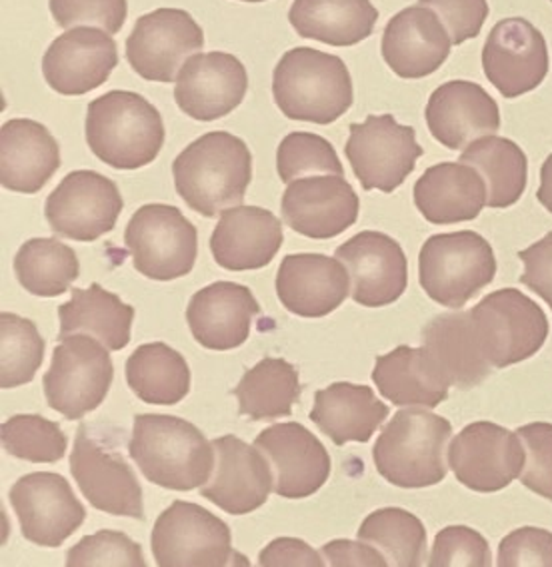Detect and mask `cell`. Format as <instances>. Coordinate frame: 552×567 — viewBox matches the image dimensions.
Returning a JSON list of instances; mask_svg holds the SVG:
<instances>
[{"instance_id":"cell-42","label":"cell","mask_w":552,"mask_h":567,"mask_svg":"<svg viewBox=\"0 0 552 567\" xmlns=\"http://www.w3.org/2000/svg\"><path fill=\"white\" fill-rule=\"evenodd\" d=\"M0 436L11 456L32 464H54L64 457L69 446L61 425L37 414L12 415L2 424Z\"/></svg>"},{"instance_id":"cell-18","label":"cell","mask_w":552,"mask_h":567,"mask_svg":"<svg viewBox=\"0 0 552 567\" xmlns=\"http://www.w3.org/2000/svg\"><path fill=\"white\" fill-rule=\"evenodd\" d=\"M337 260L345 264L355 302L380 308L397 302L409 284V262L395 238L365 230L337 248Z\"/></svg>"},{"instance_id":"cell-3","label":"cell","mask_w":552,"mask_h":567,"mask_svg":"<svg viewBox=\"0 0 552 567\" xmlns=\"http://www.w3.org/2000/svg\"><path fill=\"white\" fill-rule=\"evenodd\" d=\"M273 96L290 121L323 126L338 121L355 101L345 61L310 47L285 52L273 74Z\"/></svg>"},{"instance_id":"cell-49","label":"cell","mask_w":552,"mask_h":567,"mask_svg":"<svg viewBox=\"0 0 552 567\" xmlns=\"http://www.w3.org/2000/svg\"><path fill=\"white\" fill-rule=\"evenodd\" d=\"M419 4L439 12L452 44H462L479 37L489 17L487 0H419Z\"/></svg>"},{"instance_id":"cell-28","label":"cell","mask_w":552,"mask_h":567,"mask_svg":"<svg viewBox=\"0 0 552 567\" xmlns=\"http://www.w3.org/2000/svg\"><path fill=\"white\" fill-rule=\"evenodd\" d=\"M283 240V223L270 210L235 206L221 214L211 236V252L231 272L258 270L275 260Z\"/></svg>"},{"instance_id":"cell-13","label":"cell","mask_w":552,"mask_h":567,"mask_svg":"<svg viewBox=\"0 0 552 567\" xmlns=\"http://www.w3.org/2000/svg\"><path fill=\"white\" fill-rule=\"evenodd\" d=\"M123 206V196L111 178L92 171H76L64 176L52 190L44 214L57 236L92 243L113 233Z\"/></svg>"},{"instance_id":"cell-37","label":"cell","mask_w":552,"mask_h":567,"mask_svg":"<svg viewBox=\"0 0 552 567\" xmlns=\"http://www.w3.org/2000/svg\"><path fill=\"white\" fill-rule=\"evenodd\" d=\"M126 382L146 404L174 405L188 395L191 368L171 346L151 342L126 360Z\"/></svg>"},{"instance_id":"cell-19","label":"cell","mask_w":552,"mask_h":567,"mask_svg":"<svg viewBox=\"0 0 552 567\" xmlns=\"http://www.w3.org/2000/svg\"><path fill=\"white\" fill-rule=\"evenodd\" d=\"M255 447L270 464L278 496L303 499L327 484L330 476L327 447L305 425L297 422L270 425L256 436Z\"/></svg>"},{"instance_id":"cell-20","label":"cell","mask_w":552,"mask_h":567,"mask_svg":"<svg viewBox=\"0 0 552 567\" xmlns=\"http://www.w3.org/2000/svg\"><path fill=\"white\" fill-rule=\"evenodd\" d=\"M213 447L215 470L201 487V496L231 516H245L265 506L275 487L265 454L236 436L216 437Z\"/></svg>"},{"instance_id":"cell-35","label":"cell","mask_w":552,"mask_h":567,"mask_svg":"<svg viewBox=\"0 0 552 567\" xmlns=\"http://www.w3.org/2000/svg\"><path fill=\"white\" fill-rule=\"evenodd\" d=\"M59 340L74 334L92 336L113 352L123 350L131 342L133 306L124 305L119 296L106 292L101 284H92L86 290L74 288L71 300L59 308Z\"/></svg>"},{"instance_id":"cell-21","label":"cell","mask_w":552,"mask_h":567,"mask_svg":"<svg viewBox=\"0 0 552 567\" xmlns=\"http://www.w3.org/2000/svg\"><path fill=\"white\" fill-rule=\"evenodd\" d=\"M248 74L245 64L228 52L196 54L184 62L174 86L178 109L201 122H213L245 101Z\"/></svg>"},{"instance_id":"cell-24","label":"cell","mask_w":552,"mask_h":567,"mask_svg":"<svg viewBox=\"0 0 552 567\" xmlns=\"http://www.w3.org/2000/svg\"><path fill=\"white\" fill-rule=\"evenodd\" d=\"M425 118L430 134L450 151L469 148L501 128L497 101L481 84L469 81L444 82L432 92Z\"/></svg>"},{"instance_id":"cell-51","label":"cell","mask_w":552,"mask_h":567,"mask_svg":"<svg viewBox=\"0 0 552 567\" xmlns=\"http://www.w3.org/2000/svg\"><path fill=\"white\" fill-rule=\"evenodd\" d=\"M258 567H325L315 547L298 537H276L258 556Z\"/></svg>"},{"instance_id":"cell-47","label":"cell","mask_w":552,"mask_h":567,"mask_svg":"<svg viewBox=\"0 0 552 567\" xmlns=\"http://www.w3.org/2000/svg\"><path fill=\"white\" fill-rule=\"evenodd\" d=\"M524 447L522 486L552 502V424L534 422L517 430Z\"/></svg>"},{"instance_id":"cell-39","label":"cell","mask_w":552,"mask_h":567,"mask_svg":"<svg viewBox=\"0 0 552 567\" xmlns=\"http://www.w3.org/2000/svg\"><path fill=\"white\" fill-rule=\"evenodd\" d=\"M79 258L71 246L57 238H32L14 256V274L32 296L54 298L71 290L79 278Z\"/></svg>"},{"instance_id":"cell-31","label":"cell","mask_w":552,"mask_h":567,"mask_svg":"<svg viewBox=\"0 0 552 567\" xmlns=\"http://www.w3.org/2000/svg\"><path fill=\"white\" fill-rule=\"evenodd\" d=\"M389 417V405L382 404L368 385L337 382L315 394L310 420L333 444H367L380 424Z\"/></svg>"},{"instance_id":"cell-17","label":"cell","mask_w":552,"mask_h":567,"mask_svg":"<svg viewBox=\"0 0 552 567\" xmlns=\"http://www.w3.org/2000/svg\"><path fill=\"white\" fill-rule=\"evenodd\" d=\"M482 69L504 99L534 91L551 69L542 32L524 19L497 22L482 51Z\"/></svg>"},{"instance_id":"cell-54","label":"cell","mask_w":552,"mask_h":567,"mask_svg":"<svg viewBox=\"0 0 552 567\" xmlns=\"http://www.w3.org/2000/svg\"><path fill=\"white\" fill-rule=\"evenodd\" d=\"M226 567H253L251 566V559L245 556V554H241V551H233V556L228 559V564Z\"/></svg>"},{"instance_id":"cell-27","label":"cell","mask_w":552,"mask_h":567,"mask_svg":"<svg viewBox=\"0 0 552 567\" xmlns=\"http://www.w3.org/2000/svg\"><path fill=\"white\" fill-rule=\"evenodd\" d=\"M258 315L260 306L246 286L215 282L191 298L186 322L198 344L226 352L245 344Z\"/></svg>"},{"instance_id":"cell-23","label":"cell","mask_w":552,"mask_h":567,"mask_svg":"<svg viewBox=\"0 0 552 567\" xmlns=\"http://www.w3.org/2000/svg\"><path fill=\"white\" fill-rule=\"evenodd\" d=\"M280 210L295 233L328 240L357 223L360 200L345 176H308L288 184Z\"/></svg>"},{"instance_id":"cell-10","label":"cell","mask_w":552,"mask_h":567,"mask_svg":"<svg viewBox=\"0 0 552 567\" xmlns=\"http://www.w3.org/2000/svg\"><path fill=\"white\" fill-rule=\"evenodd\" d=\"M345 153L365 190L390 194L409 178L425 151L412 126L399 124L392 114H370L350 124Z\"/></svg>"},{"instance_id":"cell-55","label":"cell","mask_w":552,"mask_h":567,"mask_svg":"<svg viewBox=\"0 0 552 567\" xmlns=\"http://www.w3.org/2000/svg\"><path fill=\"white\" fill-rule=\"evenodd\" d=\"M241 2H253V4H256V2H266V0H241Z\"/></svg>"},{"instance_id":"cell-22","label":"cell","mask_w":552,"mask_h":567,"mask_svg":"<svg viewBox=\"0 0 552 567\" xmlns=\"http://www.w3.org/2000/svg\"><path fill=\"white\" fill-rule=\"evenodd\" d=\"M119 64L116 42L92 27H79L52 42L42 59V74L52 91L81 96L103 86Z\"/></svg>"},{"instance_id":"cell-52","label":"cell","mask_w":552,"mask_h":567,"mask_svg":"<svg viewBox=\"0 0 552 567\" xmlns=\"http://www.w3.org/2000/svg\"><path fill=\"white\" fill-rule=\"evenodd\" d=\"M323 556L328 567H390L379 549L367 546L365 542L333 539L323 547Z\"/></svg>"},{"instance_id":"cell-4","label":"cell","mask_w":552,"mask_h":567,"mask_svg":"<svg viewBox=\"0 0 552 567\" xmlns=\"http://www.w3.org/2000/svg\"><path fill=\"white\" fill-rule=\"evenodd\" d=\"M86 142L104 164L136 171L154 163L163 148V116L136 92H106L89 104Z\"/></svg>"},{"instance_id":"cell-30","label":"cell","mask_w":552,"mask_h":567,"mask_svg":"<svg viewBox=\"0 0 552 567\" xmlns=\"http://www.w3.org/2000/svg\"><path fill=\"white\" fill-rule=\"evenodd\" d=\"M415 204L430 224L469 223L487 206V184L467 164H435L415 184Z\"/></svg>"},{"instance_id":"cell-44","label":"cell","mask_w":552,"mask_h":567,"mask_svg":"<svg viewBox=\"0 0 552 567\" xmlns=\"http://www.w3.org/2000/svg\"><path fill=\"white\" fill-rule=\"evenodd\" d=\"M67 567H146L143 547L113 529L82 537L67 554Z\"/></svg>"},{"instance_id":"cell-12","label":"cell","mask_w":552,"mask_h":567,"mask_svg":"<svg viewBox=\"0 0 552 567\" xmlns=\"http://www.w3.org/2000/svg\"><path fill=\"white\" fill-rule=\"evenodd\" d=\"M205 47V32L183 9H159L141 17L126 39V61L144 81L173 82L184 62Z\"/></svg>"},{"instance_id":"cell-41","label":"cell","mask_w":552,"mask_h":567,"mask_svg":"<svg viewBox=\"0 0 552 567\" xmlns=\"http://www.w3.org/2000/svg\"><path fill=\"white\" fill-rule=\"evenodd\" d=\"M0 385L4 390L32 382L44 360V340L22 316H0Z\"/></svg>"},{"instance_id":"cell-1","label":"cell","mask_w":552,"mask_h":567,"mask_svg":"<svg viewBox=\"0 0 552 567\" xmlns=\"http://www.w3.org/2000/svg\"><path fill=\"white\" fill-rule=\"evenodd\" d=\"M176 193L206 218L241 206L253 181V154L246 142L225 131L206 132L173 163Z\"/></svg>"},{"instance_id":"cell-6","label":"cell","mask_w":552,"mask_h":567,"mask_svg":"<svg viewBox=\"0 0 552 567\" xmlns=\"http://www.w3.org/2000/svg\"><path fill=\"white\" fill-rule=\"evenodd\" d=\"M497 276V258L481 234H435L419 254V280L430 300L462 308Z\"/></svg>"},{"instance_id":"cell-45","label":"cell","mask_w":552,"mask_h":567,"mask_svg":"<svg viewBox=\"0 0 552 567\" xmlns=\"http://www.w3.org/2000/svg\"><path fill=\"white\" fill-rule=\"evenodd\" d=\"M429 567H492L491 547L472 527H444L435 537Z\"/></svg>"},{"instance_id":"cell-14","label":"cell","mask_w":552,"mask_h":567,"mask_svg":"<svg viewBox=\"0 0 552 567\" xmlns=\"http://www.w3.org/2000/svg\"><path fill=\"white\" fill-rule=\"evenodd\" d=\"M524 447L517 432L492 422L467 425L450 442L449 466L462 486L492 494L521 477Z\"/></svg>"},{"instance_id":"cell-43","label":"cell","mask_w":552,"mask_h":567,"mask_svg":"<svg viewBox=\"0 0 552 567\" xmlns=\"http://www.w3.org/2000/svg\"><path fill=\"white\" fill-rule=\"evenodd\" d=\"M276 171L283 183L308 176H345L333 144L313 132H290L276 151Z\"/></svg>"},{"instance_id":"cell-9","label":"cell","mask_w":552,"mask_h":567,"mask_svg":"<svg viewBox=\"0 0 552 567\" xmlns=\"http://www.w3.org/2000/svg\"><path fill=\"white\" fill-rule=\"evenodd\" d=\"M124 244L139 272L151 280L171 282L195 268L198 233L176 206L146 204L129 220Z\"/></svg>"},{"instance_id":"cell-34","label":"cell","mask_w":552,"mask_h":567,"mask_svg":"<svg viewBox=\"0 0 552 567\" xmlns=\"http://www.w3.org/2000/svg\"><path fill=\"white\" fill-rule=\"evenodd\" d=\"M288 21L303 39L355 47L372 34L379 11L370 0H295Z\"/></svg>"},{"instance_id":"cell-15","label":"cell","mask_w":552,"mask_h":567,"mask_svg":"<svg viewBox=\"0 0 552 567\" xmlns=\"http://www.w3.org/2000/svg\"><path fill=\"white\" fill-rule=\"evenodd\" d=\"M72 477L89 504L111 516L143 519V489L124 457L82 424L71 454Z\"/></svg>"},{"instance_id":"cell-2","label":"cell","mask_w":552,"mask_h":567,"mask_svg":"<svg viewBox=\"0 0 552 567\" xmlns=\"http://www.w3.org/2000/svg\"><path fill=\"white\" fill-rule=\"evenodd\" d=\"M129 454L151 484L174 492L205 486L215 470L213 442L176 415H136Z\"/></svg>"},{"instance_id":"cell-38","label":"cell","mask_w":552,"mask_h":567,"mask_svg":"<svg viewBox=\"0 0 552 567\" xmlns=\"http://www.w3.org/2000/svg\"><path fill=\"white\" fill-rule=\"evenodd\" d=\"M300 392L303 388L295 365L283 358H265L245 372L235 395L241 415L265 422L293 414Z\"/></svg>"},{"instance_id":"cell-7","label":"cell","mask_w":552,"mask_h":567,"mask_svg":"<svg viewBox=\"0 0 552 567\" xmlns=\"http://www.w3.org/2000/svg\"><path fill=\"white\" fill-rule=\"evenodd\" d=\"M472 328L492 368L529 360L549 338V320L541 306L514 288L487 296L471 310Z\"/></svg>"},{"instance_id":"cell-8","label":"cell","mask_w":552,"mask_h":567,"mask_svg":"<svg viewBox=\"0 0 552 567\" xmlns=\"http://www.w3.org/2000/svg\"><path fill=\"white\" fill-rule=\"evenodd\" d=\"M113 380L109 348L92 336L74 334L54 348L42 388L54 412L67 420H82L103 404Z\"/></svg>"},{"instance_id":"cell-26","label":"cell","mask_w":552,"mask_h":567,"mask_svg":"<svg viewBox=\"0 0 552 567\" xmlns=\"http://www.w3.org/2000/svg\"><path fill=\"white\" fill-rule=\"evenodd\" d=\"M449 31L437 12L409 7L390 19L382 34V59L400 79H425L449 59Z\"/></svg>"},{"instance_id":"cell-53","label":"cell","mask_w":552,"mask_h":567,"mask_svg":"<svg viewBox=\"0 0 552 567\" xmlns=\"http://www.w3.org/2000/svg\"><path fill=\"white\" fill-rule=\"evenodd\" d=\"M539 203L552 214V154L544 161L541 168V188L536 193Z\"/></svg>"},{"instance_id":"cell-48","label":"cell","mask_w":552,"mask_h":567,"mask_svg":"<svg viewBox=\"0 0 552 567\" xmlns=\"http://www.w3.org/2000/svg\"><path fill=\"white\" fill-rule=\"evenodd\" d=\"M497 567H552V532L527 526L502 537Z\"/></svg>"},{"instance_id":"cell-46","label":"cell","mask_w":552,"mask_h":567,"mask_svg":"<svg viewBox=\"0 0 552 567\" xmlns=\"http://www.w3.org/2000/svg\"><path fill=\"white\" fill-rule=\"evenodd\" d=\"M52 17L61 29H79L81 24L101 27L116 34L126 21V0H49Z\"/></svg>"},{"instance_id":"cell-33","label":"cell","mask_w":552,"mask_h":567,"mask_svg":"<svg viewBox=\"0 0 552 567\" xmlns=\"http://www.w3.org/2000/svg\"><path fill=\"white\" fill-rule=\"evenodd\" d=\"M429 350L450 385L471 390L491 374L492 365L482 354L472 328L471 312H452L432 318L422 330Z\"/></svg>"},{"instance_id":"cell-5","label":"cell","mask_w":552,"mask_h":567,"mask_svg":"<svg viewBox=\"0 0 552 567\" xmlns=\"http://www.w3.org/2000/svg\"><path fill=\"white\" fill-rule=\"evenodd\" d=\"M450 436L452 425L447 417L419 408L400 410L372 447L375 466L392 486H437L449 472L444 452Z\"/></svg>"},{"instance_id":"cell-50","label":"cell","mask_w":552,"mask_h":567,"mask_svg":"<svg viewBox=\"0 0 552 567\" xmlns=\"http://www.w3.org/2000/svg\"><path fill=\"white\" fill-rule=\"evenodd\" d=\"M519 258L524 264L521 282L541 296L552 310V233L519 252Z\"/></svg>"},{"instance_id":"cell-32","label":"cell","mask_w":552,"mask_h":567,"mask_svg":"<svg viewBox=\"0 0 552 567\" xmlns=\"http://www.w3.org/2000/svg\"><path fill=\"white\" fill-rule=\"evenodd\" d=\"M372 382L395 405L437 408L449 398L450 382L429 350L399 346L379 355L372 370Z\"/></svg>"},{"instance_id":"cell-29","label":"cell","mask_w":552,"mask_h":567,"mask_svg":"<svg viewBox=\"0 0 552 567\" xmlns=\"http://www.w3.org/2000/svg\"><path fill=\"white\" fill-rule=\"evenodd\" d=\"M61 168V146L49 128L29 118H12L0 131V183L11 193H41Z\"/></svg>"},{"instance_id":"cell-16","label":"cell","mask_w":552,"mask_h":567,"mask_svg":"<svg viewBox=\"0 0 552 567\" xmlns=\"http://www.w3.org/2000/svg\"><path fill=\"white\" fill-rule=\"evenodd\" d=\"M9 497L21 522L22 536L37 546L61 547L86 517L67 477L52 472L22 476Z\"/></svg>"},{"instance_id":"cell-25","label":"cell","mask_w":552,"mask_h":567,"mask_svg":"<svg viewBox=\"0 0 552 567\" xmlns=\"http://www.w3.org/2000/svg\"><path fill=\"white\" fill-rule=\"evenodd\" d=\"M350 292L345 264L325 254L285 256L276 274V295L288 312L323 318L335 312Z\"/></svg>"},{"instance_id":"cell-40","label":"cell","mask_w":552,"mask_h":567,"mask_svg":"<svg viewBox=\"0 0 552 567\" xmlns=\"http://www.w3.org/2000/svg\"><path fill=\"white\" fill-rule=\"evenodd\" d=\"M358 539L377 547L390 567H422L427 557V529L419 517L402 507L372 512L358 527Z\"/></svg>"},{"instance_id":"cell-36","label":"cell","mask_w":552,"mask_h":567,"mask_svg":"<svg viewBox=\"0 0 552 567\" xmlns=\"http://www.w3.org/2000/svg\"><path fill=\"white\" fill-rule=\"evenodd\" d=\"M460 163L472 166L481 174L487 184V206L491 208H509L521 200L527 190L529 178V161L521 146L501 138L487 136L472 142L464 153L460 154Z\"/></svg>"},{"instance_id":"cell-56","label":"cell","mask_w":552,"mask_h":567,"mask_svg":"<svg viewBox=\"0 0 552 567\" xmlns=\"http://www.w3.org/2000/svg\"><path fill=\"white\" fill-rule=\"evenodd\" d=\"M551 2H552V0H551Z\"/></svg>"},{"instance_id":"cell-11","label":"cell","mask_w":552,"mask_h":567,"mask_svg":"<svg viewBox=\"0 0 552 567\" xmlns=\"http://www.w3.org/2000/svg\"><path fill=\"white\" fill-rule=\"evenodd\" d=\"M231 527L205 507L176 499L156 519L151 536L159 567H226Z\"/></svg>"}]
</instances>
